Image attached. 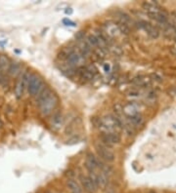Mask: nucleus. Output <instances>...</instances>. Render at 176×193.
Segmentation results:
<instances>
[{
    "label": "nucleus",
    "mask_w": 176,
    "mask_h": 193,
    "mask_svg": "<svg viewBox=\"0 0 176 193\" xmlns=\"http://www.w3.org/2000/svg\"><path fill=\"white\" fill-rule=\"evenodd\" d=\"M45 88L43 79L36 73H30L26 89L30 96L36 97L40 92Z\"/></svg>",
    "instance_id": "f257e3e1"
},
{
    "label": "nucleus",
    "mask_w": 176,
    "mask_h": 193,
    "mask_svg": "<svg viewBox=\"0 0 176 193\" xmlns=\"http://www.w3.org/2000/svg\"><path fill=\"white\" fill-rule=\"evenodd\" d=\"M100 142L108 147H112L120 142V136L117 132H102L99 136Z\"/></svg>",
    "instance_id": "f03ea898"
},
{
    "label": "nucleus",
    "mask_w": 176,
    "mask_h": 193,
    "mask_svg": "<svg viewBox=\"0 0 176 193\" xmlns=\"http://www.w3.org/2000/svg\"><path fill=\"white\" fill-rule=\"evenodd\" d=\"M57 103H58V99H57V97L53 93L49 98H47L45 100H43L42 103L37 104L39 107V111H40V113L43 116L49 115L56 107Z\"/></svg>",
    "instance_id": "7ed1b4c3"
},
{
    "label": "nucleus",
    "mask_w": 176,
    "mask_h": 193,
    "mask_svg": "<svg viewBox=\"0 0 176 193\" xmlns=\"http://www.w3.org/2000/svg\"><path fill=\"white\" fill-rule=\"evenodd\" d=\"M95 149L97 152V155L100 157L101 160L106 161V162H113L116 159V155L110 149V147L104 146L103 143L96 142L95 143Z\"/></svg>",
    "instance_id": "20e7f679"
},
{
    "label": "nucleus",
    "mask_w": 176,
    "mask_h": 193,
    "mask_svg": "<svg viewBox=\"0 0 176 193\" xmlns=\"http://www.w3.org/2000/svg\"><path fill=\"white\" fill-rule=\"evenodd\" d=\"M30 73L28 71V70H25L23 73L20 74L19 78H18V80L16 82V85H15V95L18 99H20L22 96L24 94V91L26 88V85H28V81H29V78Z\"/></svg>",
    "instance_id": "39448f33"
},
{
    "label": "nucleus",
    "mask_w": 176,
    "mask_h": 193,
    "mask_svg": "<svg viewBox=\"0 0 176 193\" xmlns=\"http://www.w3.org/2000/svg\"><path fill=\"white\" fill-rule=\"evenodd\" d=\"M66 61H67V64H69V67L77 68V67H82L83 64H84V61H85V59L83 58V57L79 54L76 50H74L73 52H72L69 55L68 59Z\"/></svg>",
    "instance_id": "423d86ee"
},
{
    "label": "nucleus",
    "mask_w": 176,
    "mask_h": 193,
    "mask_svg": "<svg viewBox=\"0 0 176 193\" xmlns=\"http://www.w3.org/2000/svg\"><path fill=\"white\" fill-rule=\"evenodd\" d=\"M79 181H80L82 189H84L86 193H95L98 189L97 185L92 182V179L88 175H79Z\"/></svg>",
    "instance_id": "0eeeda50"
},
{
    "label": "nucleus",
    "mask_w": 176,
    "mask_h": 193,
    "mask_svg": "<svg viewBox=\"0 0 176 193\" xmlns=\"http://www.w3.org/2000/svg\"><path fill=\"white\" fill-rule=\"evenodd\" d=\"M85 168L89 173L96 172L99 169V159L92 152H88L85 157Z\"/></svg>",
    "instance_id": "6e6552de"
},
{
    "label": "nucleus",
    "mask_w": 176,
    "mask_h": 193,
    "mask_svg": "<svg viewBox=\"0 0 176 193\" xmlns=\"http://www.w3.org/2000/svg\"><path fill=\"white\" fill-rule=\"evenodd\" d=\"M76 74H77L79 78L84 81H90L94 77V74L91 73L89 71V69L87 68V67H84V65H82L80 67H77L76 70Z\"/></svg>",
    "instance_id": "1a4fd4ad"
},
{
    "label": "nucleus",
    "mask_w": 176,
    "mask_h": 193,
    "mask_svg": "<svg viewBox=\"0 0 176 193\" xmlns=\"http://www.w3.org/2000/svg\"><path fill=\"white\" fill-rule=\"evenodd\" d=\"M7 73L9 76L11 77H17L19 76L22 73V67L21 64L18 63V61H11L10 65H9V68L7 70Z\"/></svg>",
    "instance_id": "9d476101"
},
{
    "label": "nucleus",
    "mask_w": 176,
    "mask_h": 193,
    "mask_svg": "<svg viewBox=\"0 0 176 193\" xmlns=\"http://www.w3.org/2000/svg\"><path fill=\"white\" fill-rule=\"evenodd\" d=\"M108 184H109V175L102 172V171L97 173V185H98V188L105 189L108 186Z\"/></svg>",
    "instance_id": "9b49d317"
},
{
    "label": "nucleus",
    "mask_w": 176,
    "mask_h": 193,
    "mask_svg": "<svg viewBox=\"0 0 176 193\" xmlns=\"http://www.w3.org/2000/svg\"><path fill=\"white\" fill-rule=\"evenodd\" d=\"M66 184L69 189L72 191V193H82V187L73 178H67Z\"/></svg>",
    "instance_id": "f8f14e48"
},
{
    "label": "nucleus",
    "mask_w": 176,
    "mask_h": 193,
    "mask_svg": "<svg viewBox=\"0 0 176 193\" xmlns=\"http://www.w3.org/2000/svg\"><path fill=\"white\" fill-rule=\"evenodd\" d=\"M10 64L11 61L6 55H0V67H1L3 72H7Z\"/></svg>",
    "instance_id": "ddd939ff"
},
{
    "label": "nucleus",
    "mask_w": 176,
    "mask_h": 193,
    "mask_svg": "<svg viewBox=\"0 0 176 193\" xmlns=\"http://www.w3.org/2000/svg\"><path fill=\"white\" fill-rule=\"evenodd\" d=\"M84 42L88 45V47L90 48V49H96V48H98V43H97V39L94 36V34H91V35H88V36L84 39Z\"/></svg>",
    "instance_id": "4468645a"
},
{
    "label": "nucleus",
    "mask_w": 176,
    "mask_h": 193,
    "mask_svg": "<svg viewBox=\"0 0 176 193\" xmlns=\"http://www.w3.org/2000/svg\"><path fill=\"white\" fill-rule=\"evenodd\" d=\"M130 123L134 126H140L143 123V117L140 115V114H135V115H132L129 117Z\"/></svg>",
    "instance_id": "2eb2a0df"
},
{
    "label": "nucleus",
    "mask_w": 176,
    "mask_h": 193,
    "mask_svg": "<svg viewBox=\"0 0 176 193\" xmlns=\"http://www.w3.org/2000/svg\"><path fill=\"white\" fill-rule=\"evenodd\" d=\"M117 26L118 30H120V31L121 33L128 34V33H129V31H130V29H129V25H126V24L122 23V21H117Z\"/></svg>",
    "instance_id": "dca6fc26"
},
{
    "label": "nucleus",
    "mask_w": 176,
    "mask_h": 193,
    "mask_svg": "<svg viewBox=\"0 0 176 193\" xmlns=\"http://www.w3.org/2000/svg\"><path fill=\"white\" fill-rule=\"evenodd\" d=\"M62 123H63V118H62L61 114H55L52 119V127H58L59 128Z\"/></svg>",
    "instance_id": "f3484780"
},
{
    "label": "nucleus",
    "mask_w": 176,
    "mask_h": 193,
    "mask_svg": "<svg viewBox=\"0 0 176 193\" xmlns=\"http://www.w3.org/2000/svg\"><path fill=\"white\" fill-rule=\"evenodd\" d=\"M148 78L146 79L145 77H136V78H134L133 79V82L135 85H138V86H143V85H146V84H148Z\"/></svg>",
    "instance_id": "a211bd4d"
},
{
    "label": "nucleus",
    "mask_w": 176,
    "mask_h": 193,
    "mask_svg": "<svg viewBox=\"0 0 176 193\" xmlns=\"http://www.w3.org/2000/svg\"><path fill=\"white\" fill-rule=\"evenodd\" d=\"M147 32L149 33V35L151 36L152 38H157L158 37V30L155 28H153V26H151L148 30H147Z\"/></svg>",
    "instance_id": "6ab92c4d"
},
{
    "label": "nucleus",
    "mask_w": 176,
    "mask_h": 193,
    "mask_svg": "<svg viewBox=\"0 0 176 193\" xmlns=\"http://www.w3.org/2000/svg\"><path fill=\"white\" fill-rule=\"evenodd\" d=\"M74 37H76V40L77 42H81L85 39V33H84V31H78Z\"/></svg>",
    "instance_id": "aec40b11"
},
{
    "label": "nucleus",
    "mask_w": 176,
    "mask_h": 193,
    "mask_svg": "<svg viewBox=\"0 0 176 193\" xmlns=\"http://www.w3.org/2000/svg\"><path fill=\"white\" fill-rule=\"evenodd\" d=\"M139 95V92L137 90H134V89H132V90H129L128 92H127V96H132V97H136V96H138Z\"/></svg>",
    "instance_id": "412c9836"
},
{
    "label": "nucleus",
    "mask_w": 176,
    "mask_h": 193,
    "mask_svg": "<svg viewBox=\"0 0 176 193\" xmlns=\"http://www.w3.org/2000/svg\"><path fill=\"white\" fill-rule=\"evenodd\" d=\"M64 24H67L66 25H74V23H73V21H68V20H64Z\"/></svg>",
    "instance_id": "4be33fe9"
},
{
    "label": "nucleus",
    "mask_w": 176,
    "mask_h": 193,
    "mask_svg": "<svg viewBox=\"0 0 176 193\" xmlns=\"http://www.w3.org/2000/svg\"><path fill=\"white\" fill-rule=\"evenodd\" d=\"M147 193H157V192H156L155 190H150V191H148Z\"/></svg>",
    "instance_id": "5701e85b"
},
{
    "label": "nucleus",
    "mask_w": 176,
    "mask_h": 193,
    "mask_svg": "<svg viewBox=\"0 0 176 193\" xmlns=\"http://www.w3.org/2000/svg\"><path fill=\"white\" fill-rule=\"evenodd\" d=\"M2 127V123H1V121H0V128H1Z\"/></svg>",
    "instance_id": "b1692460"
}]
</instances>
